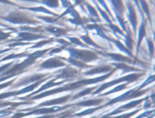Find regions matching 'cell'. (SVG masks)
<instances>
[{
  "mask_svg": "<svg viewBox=\"0 0 155 118\" xmlns=\"http://www.w3.org/2000/svg\"><path fill=\"white\" fill-rule=\"evenodd\" d=\"M117 70V68L115 67L112 70H111L108 73H107L104 75L101 76L99 77H94V78H91V79H81L79 80L76 82H74L72 83H70L68 84H66L64 85L63 87L56 88L53 90H50L48 91H44L43 93H41L39 94H37L36 96H34L29 99V100H36L38 99H41L48 96H50L52 94H54L56 93H59L61 92H64V91H71V90H74L76 89L80 88L81 87H85L88 85L97 83L99 82L104 81L106 79H107L109 77H110L114 73V71Z\"/></svg>",
  "mask_w": 155,
  "mask_h": 118,
  "instance_id": "cell-1",
  "label": "cell"
},
{
  "mask_svg": "<svg viewBox=\"0 0 155 118\" xmlns=\"http://www.w3.org/2000/svg\"><path fill=\"white\" fill-rule=\"evenodd\" d=\"M10 23L14 24H36L39 23V21L31 18L28 15L20 11H12L6 16H0Z\"/></svg>",
  "mask_w": 155,
  "mask_h": 118,
  "instance_id": "cell-2",
  "label": "cell"
},
{
  "mask_svg": "<svg viewBox=\"0 0 155 118\" xmlns=\"http://www.w3.org/2000/svg\"><path fill=\"white\" fill-rule=\"evenodd\" d=\"M145 75V73H133V74H130L128 75L121 77L119 79H114L113 80L111 81L106 82L103 84L99 88H97V90H96V91H94L93 93V95H94L96 94L99 93L101 91L105 90V89L112 87L113 85H115L116 84H118L120 82H133L135 81H137V80H139L140 77H142V76Z\"/></svg>",
  "mask_w": 155,
  "mask_h": 118,
  "instance_id": "cell-3",
  "label": "cell"
},
{
  "mask_svg": "<svg viewBox=\"0 0 155 118\" xmlns=\"http://www.w3.org/2000/svg\"><path fill=\"white\" fill-rule=\"evenodd\" d=\"M67 50L70 53V57L86 62H92L99 58L96 53L88 50L76 49L68 47L67 48Z\"/></svg>",
  "mask_w": 155,
  "mask_h": 118,
  "instance_id": "cell-4",
  "label": "cell"
},
{
  "mask_svg": "<svg viewBox=\"0 0 155 118\" xmlns=\"http://www.w3.org/2000/svg\"><path fill=\"white\" fill-rule=\"evenodd\" d=\"M27 57V59H24L22 62L15 64L12 67L4 71L2 74H0V77H2L10 74H15L16 75L21 74L24 71V70L25 68L35 63L36 60L37 59V58L35 57L32 54V53L28 54Z\"/></svg>",
  "mask_w": 155,
  "mask_h": 118,
  "instance_id": "cell-5",
  "label": "cell"
},
{
  "mask_svg": "<svg viewBox=\"0 0 155 118\" xmlns=\"http://www.w3.org/2000/svg\"><path fill=\"white\" fill-rule=\"evenodd\" d=\"M49 75H50V73H45V74L39 73V74H32V75L25 77L24 78L20 79L18 82H16V84L12 85V88H18V87H20L21 86L26 85H27L30 83H32V82L38 81L39 80H41V79L47 77Z\"/></svg>",
  "mask_w": 155,
  "mask_h": 118,
  "instance_id": "cell-6",
  "label": "cell"
},
{
  "mask_svg": "<svg viewBox=\"0 0 155 118\" xmlns=\"http://www.w3.org/2000/svg\"><path fill=\"white\" fill-rule=\"evenodd\" d=\"M42 38H47V37L41 34H34L28 31H22V32L18 33V35L16 37L17 39H12L11 40L7 41V42H12V41L22 42L24 41H34L39 39H42Z\"/></svg>",
  "mask_w": 155,
  "mask_h": 118,
  "instance_id": "cell-7",
  "label": "cell"
},
{
  "mask_svg": "<svg viewBox=\"0 0 155 118\" xmlns=\"http://www.w3.org/2000/svg\"><path fill=\"white\" fill-rule=\"evenodd\" d=\"M57 73H58L56 77L58 79L61 78H65V79H70V80H71L74 79L76 77H78L79 75V71L73 67H67L65 68H62L61 70H59L57 71Z\"/></svg>",
  "mask_w": 155,
  "mask_h": 118,
  "instance_id": "cell-8",
  "label": "cell"
},
{
  "mask_svg": "<svg viewBox=\"0 0 155 118\" xmlns=\"http://www.w3.org/2000/svg\"><path fill=\"white\" fill-rule=\"evenodd\" d=\"M71 105H68L64 107H53L51 108H42L39 109H35L31 111L28 113H23V117L25 116L31 115V114H50L52 113H54L56 111H61L62 110L65 109L67 107H70Z\"/></svg>",
  "mask_w": 155,
  "mask_h": 118,
  "instance_id": "cell-9",
  "label": "cell"
},
{
  "mask_svg": "<svg viewBox=\"0 0 155 118\" xmlns=\"http://www.w3.org/2000/svg\"><path fill=\"white\" fill-rule=\"evenodd\" d=\"M65 65V63L63 62L61 59H59V57H51L47 59L39 65V67L44 69H51L64 67Z\"/></svg>",
  "mask_w": 155,
  "mask_h": 118,
  "instance_id": "cell-10",
  "label": "cell"
},
{
  "mask_svg": "<svg viewBox=\"0 0 155 118\" xmlns=\"http://www.w3.org/2000/svg\"><path fill=\"white\" fill-rule=\"evenodd\" d=\"M147 99H148V96H147L146 97H144V98H142V99H137V100H136L131 101V102H129V103H128L127 104H125V105H124L122 106H120L117 110H116L115 111H113L110 113L108 114H106V116H104V117L110 116H112V115H114V114H117L119 113L122 112L123 111L131 109V108L137 106L138 105L140 104L142 102H143L144 100H145Z\"/></svg>",
  "mask_w": 155,
  "mask_h": 118,
  "instance_id": "cell-11",
  "label": "cell"
},
{
  "mask_svg": "<svg viewBox=\"0 0 155 118\" xmlns=\"http://www.w3.org/2000/svg\"><path fill=\"white\" fill-rule=\"evenodd\" d=\"M58 79L56 77H55L54 79H51L50 80H49L48 82H47L45 84H44L43 86H42L39 89H38V90H36V91L33 92V93H31V94L25 96V97H22L21 98H19V99H21V100H27L30 97H31V96H33V94H36L38 93H40L41 91H42L43 90H45L47 88H49L50 87H54V86H57V85H61L62 84L67 82V81H69L70 80V79H66V80H62V81H60V82H55L54 81Z\"/></svg>",
  "mask_w": 155,
  "mask_h": 118,
  "instance_id": "cell-12",
  "label": "cell"
},
{
  "mask_svg": "<svg viewBox=\"0 0 155 118\" xmlns=\"http://www.w3.org/2000/svg\"><path fill=\"white\" fill-rule=\"evenodd\" d=\"M71 97H72L71 94H68V95L64 96L63 97H61L59 98H56L54 99L47 100V101L43 102L39 104L37 107H36V108L41 107H47V106H51V105L61 104L62 103H65L68 100H70Z\"/></svg>",
  "mask_w": 155,
  "mask_h": 118,
  "instance_id": "cell-13",
  "label": "cell"
},
{
  "mask_svg": "<svg viewBox=\"0 0 155 118\" xmlns=\"http://www.w3.org/2000/svg\"><path fill=\"white\" fill-rule=\"evenodd\" d=\"M113 69V67L110 65H101V66H98L97 67L91 68L84 72L83 74L85 76H90V75H94L96 74L105 73L110 71Z\"/></svg>",
  "mask_w": 155,
  "mask_h": 118,
  "instance_id": "cell-14",
  "label": "cell"
},
{
  "mask_svg": "<svg viewBox=\"0 0 155 118\" xmlns=\"http://www.w3.org/2000/svg\"><path fill=\"white\" fill-rule=\"evenodd\" d=\"M128 7L129 10V15L128 18L130 20V22L131 23V25L133 28V34L134 35L136 34V28H137V15L135 11L134 8L132 4L130 2H128Z\"/></svg>",
  "mask_w": 155,
  "mask_h": 118,
  "instance_id": "cell-15",
  "label": "cell"
},
{
  "mask_svg": "<svg viewBox=\"0 0 155 118\" xmlns=\"http://www.w3.org/2000/svg\"><path fill=\"white\" fill-rule=\"evenodd\" d=\"M97 53H100L101 54H102L105 56H107L110 57L111 59L117 61V62H127V63H131L132 59L130 57H128L127 56H124L121 54L119 53H102L101 51H97Z\"/></svg>",
  "mask_w": 155,
  "mask_h": 118,
  "instance_id": "cell-16",
  "label": "cell"
},
{
  "mask_svg": "<svg viewBox=\"0 0 155 118\" xmlns=\"http://www.w3.org/2000/svg\"><path fill=\"white\" fill-rule=\"evenodd\" d=\"M104 101V99H88L86 100H83L81 102H79L78 103H76L74 104L71 105V106L73 105H76L78 107H91V106H96L99 105L101 103H102Z\"/></svg>",
  "mask_w": 155,
  "mask_h": 118,
  "instance_id": "cell-17",
  "label": "cell"
},
{
  "mask_svg": "<svg viewBox=\"0 0 155 118\" xmlns=\"http://www.w3.org/2000/svg\"><path fill=\"white\" fill-rule=\"evenodd\" d=\"M112 65H114L117 69H120L122 70V73L121 74H124L126 73H128V72H131V71H138V72H140L142 70L139 69V68H137L133 67H131L128 65L124 63H112Z\"/></svg>",
  "mask_w": 155,
  "mask_h": 118,
  "instance_id": "cell-18",
  "label": "cell"
},
{
  "mask_svg": "<svg viewBox=\"0 0 155 118\" xmlns=\"http://www.w3.org/2000/svg\"><path fill=\"white\" fill-rule=\"evenodd\" d=\"M111 1L114 9L117 12V16H120V18L122 17L125 11V7L122 2V0H111Z\"/></svg>",
  "mask_w": 155,
  "mask_h": 118,
  "instance_id": "cell-19",
  "label": "cell"
},
{
  "mask_svg": "<svg viewBox=\"0 0 155 118\" xmlns=\"http://www.w3.org/2000/svg\"><path fill=\"white\" fill-rule=\"evenodd\" d=\"M45 30L49 33L54 34L56 36H61L62 35H65L67 33L68 30L65 28H59L56 27H45Z\"/></svg>",
  "mask_w": 155,
  "mask_h": 118,
  "instance_id": "cell-20",
  "label": "cell"
},
{
  "mask_svg": "<svg viewBox=\"0 0 155 118\" xmlns=\"http://www.w3.org/2000/svg\"><path fill=\"white\" fill-rule=\"evenodd\" d=\"M60 58L62 59H64V60L66 61L67 62H68V63L72 64L73 65H74L78 68H89V67H91L93 66L91 65H87L86 64H85L84 62L79 61V60H78V59H74V58H72V57H69L68 59H66V58H64V57H59Z\"/></svg>",
  "mask_w": 155,
  "mask_h": 118,
  "instance_id": "cell-21",
  "label": "cell"
},
{
  "mask_svg": "<svg viewBox=\"0 0 155 118\" xmlns=\"http://www.w3.org/2000/svg\"><path fill=\"white\" fill-rule=\"evenodd\" d=\"M136 89V88H134L133 89H131V90H130L129 91L125 92V93H124L123 94L117 97H115L113 99L111 100L110 101L108 102L107 103H106L105 105H103V107H106V106H108V105H113L114 103H116L118 102H121V101H124L125 98L133 91Z\"/></svg>",
  "mask_w": 155,
  "mask_h": 118,
  "instance_id": "cell-22",
  "label": "cell"
},
{
  "mask_svg": "<svg viewBox=\"0 0 155 118\" xmlns=\"http://www.w3.org/2000/svg\"><path fill=\"white\" fill-rule=\"evenodd\" d=\"M146 24H145V21H143L140 28H139V35H138V41H137V51L136 53H137L140 45L142 42V39H143V38L146 35Z\"/></svg>",
  "mask_w": 155,
  "mask_h": 118,
  "instance_id": "cell-23",
  "label": "cell"
},
{
  "mask_svg": "<svg viewBox=\"0 0 155 118\" xmlns=\"http://www.w3.org/2000/svg\"><path fill=\"white\" fill-rule=\"evenodd\" d=\"M137 88V87H136ZM136 88V89L134 90H133L125 99L124 101L125 100H130L131 99H133V98H135V97H140V96H143V94H146L147 92H148L151 88H149L148 89H145V90H137Z\"/></svg>",
  "mask_w": 155,
  "mask_h": 118,
  "instance_id": "cell-24",
  "label": "cell"
},
{
  "mask_svg": "<svg viewBox=\"0 0 155 118\" xmlns=\"http://www.w3.org/2000/svg\"><path fill=\"white\" fill-rule=\"evenodd\" d=\"M99 86L98 85H96V86H94V87H90V88H87L84 90H83L82 91L78 93L77 94H76L74 96H72L70 99L71 100H76L78 98H80V97H82L84 96H86L87 94H90L94 89H96V88H97Z\"/></svg>",
  "mask_w": 155,
  "mask_h": 118,
  "instance_id": "cell-25",
  "label": "cell"
},
{
  "mask_svg": "<svg viewBox=\"0 0 155 118\" xmlns=\"http://www.w3.org/2000/svg\"><path fill=\"white\" fill-rule=\"evenodd\" d=\"M87 28L90 29V30H93L95 29L97 31V33L98 35H99L101 37H102V38L106 39L108 41H110L111 38H109L104 32V31L102 30V29L101 28V27L97 25V24H90V25H87Z\"/></svg>",
  "mask_w": 155,
  "mask_h": 118,
  "instance_id": "cell-26",
  "label": "cell"
},
{
  "mask_svg": "<svg viewBox=\"0 0 155 118\" xmlns=\"http://www.w3.org/2000/svg\"><path fill=\"white\" fill-rule=\"evenodd\" d=\"M110 41H112L113 43H114V44L116 45V46H117V47L122 51H123L124 53L128 54L130 56H131V57H134V56L133 55L132 53L130 51V50H129L127 48H126L119 40L117 39H111Z\"/></svg>",
  "mask_w": 155,
  "mask_h": 118,
  "instance_id": "cell-27",
  "label": "cell"
},
{
  "mask_svg": "<svg viewBox=\"0 0 155 118\" xmlns=\"http://www.w3.org/2000/svg\"><path fill=\"white\" fill-rule=\"evenodd\" d=\"M81 38L88 45H90L93 46L94 47L96 48H99V49H103V47H102L101 46L99 45L98 44H97L94 41H93V39H91V38L89 36L88 34H85V35H82L81 36Z\"/></svg>",
  "mask_w": 155,
  "mask_h": 118,
  "instance_id": "cell-28",
  "label": "cell"
},
{
  "mask_svg": "<svg viewBox=\"0 0 155 118\" xmlns=\"http://www.w3.org/2000/svg\"><path fill=\"white\" fill-rule=\"evenodd\" d=\"M28 55V53H25V52H23L21 53H12L10 54L9 55L3 57L2 59H0V62H3V61H5L7 60H9V59H18V58H21V57H26Z\"/></svg>",
  "mask_w": 155,
  "mask_h": 118,
  "instance_id": "cell-29",
  "label": "cell"
},
{
  "mask_svg": "<svg viewBox=\"0 0 155 118\" xmlns=\"http://www.w3.org/2000/svg\"><path fill=\"white\" fill-rule=\"evenodd\" d=\"M130 84V82H127V83H125V84H121V85H119L117 87H116L115 88H114L113 89H112L111 90L105 93H104L102 94H101V96H106V95H108V94H110L111 93H116V92H118V91H122L123 90H125V88H127V85Z\"/></svg>",
  "mask_w": 155,
  "mask_h": 118,
  "instance_id": "cell-30",
  "label": "cell"
},
{
  "mask_svg": "<svg viewBox=\"0 0 155 118\" xmlns=\"http://www.w3.org/2000/svg\"><path fill=\"white\" fill-rule=\"evenodd\" d=\"M104 107L103 105L102 106H100V107H95V108H89L88 110H84L79 113H77L75 114V116H86V115H88V114H91L93 113H94L96 111H97L99 109H101L102 108Z\"/></svg>",
  "mask_w": 155,
  "mask_h": 118,
  "instance_id": "cell-31",
  "label": "cell"
},
{
  "mask_svg": "<svg viewBox=\"0 0 155 118\" xmlns=\"http://www.w3.org/2000/svg\"><path fill=\"white\" fill-rule=\"evenodd\" d=\"M31 103L30 102H2L0 101V107H8V106H11L13 108L16 107L22 104H28Z\"/></svg>",
  "mask_w": 155,
  "mask_h": 118,
  "instance_id": "cell-32",
  "label": "cell"
},
{
  "mask_svg": "<svg viewBox=\"0 0 155 118\" xmlns=\"http://www.w3.org/2000/svg\"><path fill=\"white\" fill-rule=\"evenodd\" d=\"M125 44L129 50H133V39L129 32H127V34L125 36Z\"/></svg>",
  "mask_w": 155,
  "mask_h": 118,
  "instance_id": "cell-33",
  "label": "cell"
},
{
  "mask_svg": "<svg viewBox=\"0 0 155 118\" xmlns=\"http://www.w3.org/2000/svg\"><path fill=\"white\" fill-rule=\"evenodd\" d=\"M54 39L53 38H51V39H47V40H42V41H41L37 43H36L34 45L30 47V48H39V47H41L42 46L44 45H46L47 44H49V43H51V42L54 41Z\"/></svg>",
  "mask_w": 155,
  "mask_h": 118,
  "instance_id": "cell-34",
  "label": "cell"
},
{
  "mask_svg": "<svg viewBox=\"0 0 155 118\" xmlns=\"http://www.w3.org/2000/svg\"><path fill=\"white\" fill-rule=\"evenodd\" d=\"M67 39L71 42V44H74L76 45H80L82 47H85V48H88L87 45H85V44H84L82 42H81L80 41L79 39L75 38V37H67Z\"/></svg>",
  "mask_w": 155,
  "mask_h": 118,
  "instance_id": "cell-35",
  "label": "cell"
},
{
  "mask_svg": "<svg viewBox=\"0 0 155 118\" xmlns=\"http://www.w3.org/2000/svg\"><path fill=\"white\" fill-rule=\"evenodd\" d=\"M42 2L52 8H56L59 7L58 0H42Z\"/></svg>",
  "mask_w": 155,
  "mask_h": 118,
  "instance_id": "cell-36",
  "label": "cell"
},
{
  "mask_svg": "<svg viewBox=\"0 0 155 118\" xmlns=\"http://www.w3.org/2000/svg\"><path fill=\"white\" fill-rule=\"evenodd\" d=\"M22 8H25V9H27V10H33V11H42L44 13H47L48 14H51V15H55L54 13L51 12L50 11H48L47 9L43 7H35V8H24V7H21Z\"/></svg>",
  "mask_w": 155,
  "mask_h": 118,
  "instance_id": "cell-37",
  "label": "cell"
},
{
  "mask_svg": "<svg viewBox=\"0 0 155 118\" xmlns=\"http://www.w3.org/2000/svg\"><path fill=\"white\" fill-rule=\"evenodd\" d=\"M154 75L153 74L152 76H150L140 87H137L136 89H137V90H141L143 87H145L146 85H148L150 83H151V82H154Z\"/></svg>",
  "mask_w": 155,
  "mask_h": 118,
  "instance_id": "cell-38",
  "label": "cell"
},
{
  "mask_svg": "<svg viewBox=\"0 0 155 118\" xmlns=\"http://www.w3.org/2000/svg\"><path fill=\"white\" fill-rule=\"evenodd\" d=\"M147 44H148V48H149V52H150V55L151 57H153L154 56V44H153V41L147 38Z\"/></svg>",
  "mask_w": 155,
  "mask_h": 118,
  "instance_id": "cell-39",
  "label": "cell"
},
{
  "mask_svg": "<svg viewBox=\"0 0 155 118\" xmlns=\"http://www.w3.org/2000/svg\"><path fill=\"white\" fill-rule=\"evenodd\" d=\"M16 96V91L1 93L0 94V100L4 99L5 98H8L11 96Z\"/></svg>",
  "mask_w": 155,
  "mask_h": 118,
  "instance_id": "cell-40",
  "label": "cell"
},
{
  "mask_svg": "<svg viewBox=\"0 0 155 118\" xmlns=\"http://www.w3.org/2000/svg\"><path fill=\"white\" fill-rule=\"evenodd\" d=\"M85 5H87V7L88 10V11H90V14L93 16H95L97 18H99V16L97 15V13L96 11V10L94 9V8L93 7H92L91 5H90L89 4H85Z\"/></svg>",
  "mask_w": 155,
  "mask_h": 118,
  "instance_id": "cell-41",
  "label": "cell"
},
{
  "mask_svg": "<svg viewBox=\"0 0 155 118\" xmlns=\"http://www.w3.org/2000/svg\"><path fill=\"white\" fill-rule=\"evenodd\" d=\"M140 111V109H137L136 110V111H134L133 112H130V113H127V114H122V115H120V116H118L116 117L117 118H123V117H131L133 116H134L135 114H136L138 111Z\"/></svg>",
  "mask_w": 155,
  "mask_h": 118,
  "instance_id": "cell-42",
  "label": "cell"
},
{
  "mask_svg": "<svg viewBox=\"0 0 155 118\" xmlns=\"http://www.w3.org/2000/svg\"><path fill=\"white\" fill-rule=\"evenodd\" d=\"M140 3H141V5H142V7L143 9V11L145 12V13L147 14V16L149 17V8H148V6L146 2V1L145 0H140Z\"/></svg>",
  "mask_w": 155,
  "mask_h": 118,
  "instance_id": "cell-43",
  "label": "cell"
},
{
  "mask_svg": "<svg viewBox=\"0 0 155 118\" xmlns=\"http://www.w3.org/2000/svg\"><path fill=\"white\" fill-rule=\"evenodd\" d=\"M108 27H109L113 31H114V32H116V33H119V34H122V35H124V33H122V31H121V30H120V28H119L117 26H116V25H114V24H112L111 23L110 24L108 25Z\"/></svg>",
  "mask_w": 155,
  "mask_h": 118,
  "instance_id": "cell-44",
  "label": "cell"
},
{
  "mask_svg": "<svg viewBox=\"0 0 155 118\" xmlns=\"http://www.w3.org/2000/svg\"><path fill=\"white\" fill-rule=\"evenodd\" d=\"M28 44H30V43H29V42H18H18H15L8 44L6 46H7L8 47H10V48H12V47H15L18 46V45H28Z\"/></svg>",
  "mask_w": 155,
  "mask_h": 118,
  "instance_id": "cell-45",
  "label": "cell"
},
{
  "mask_svg": "<svg viewBox=\"0 0 155 118\" xmlns=\"http://www.w3.org/2000/svg\"><path fill=\"white\" fill-rule=\"evenodd\" d=\"M12 32H8V33H5L4 31L0 32V41H4L9 38L11 36V34Z\"/></svg>",
  "mask_w": 155,
  "mask_h": 118,
  "instance_id": "cell-46",
  "label": "cell"
},
{
  "mask_svg": "<svg viewBox=\"0 0 155 118\" xmlns=\"http://www.w3.org/2000/svg\"><path fill=\"white\" fill-rule=\"evenodd\" d=\"M55 41H56V42H58V43L62 44V45H63V47H66L67 46L70 45H71V42H68V41H65V40L64 39H56Z\"/></svg>",
  "mask_w": 155,
  "mask_h": 118,
  "instance_id": "cell-47",
  "label": "cell"
},
{
  "mask_svg": "<svg viewBox=\"0 0 155 118\" xmlns=\"http://www.w3.org/2000/svg\"><path fill=\"white\" fill-rule=\"evenodd\" d=\"M65 48L64 47H58V48H52L50 51V53L49 54H54V53H59L61 51H62V50Z\"/></svg>",
  "mask_w": 155,
  "mask_h": 118,
  "instance_id": "cell-48",
  "label": "cell"
},
{
  "mask_svg": "<svg viewBox=\"0 0 155 118\" xmlns=\"http://www.w3.org/2000/svg\"><path fill=\"white\" fill-rule=\"evenodd\" d=\"M14 62H15V61H12V62H8V63H7V64H4V65L1 66V67H0V73L2 72V71H5L7 68H8V67H10Z\"/></svg>",
  "mask_w": 155,
  "mask_h": 118,
  "instance_id": "cell-49",
  "label": "cell"
},
{
  "mask_svg": "<svg viewBox=\"0 0 155 118\" xmlns=\"http://www.w3.org/2000/svg\"><path fill=\"white\" fill-rule=\"evenodd\" d=\"M15 80H16V78H15V79H12V80H10V81H8V82H7L3 83V84H0V90L3 89V88H6L7 87H8V86L10 85Z\"/></svg>",
  "mask_w": 155,
  "mask_h": 118,
  "instance_id": "cell-50",
  "label": "cell"
},
{
  "mask_svg": "<svg viewBox=\"0 0 155 118\" xmlns=\"http://www.w3.org/2000/svg\"><path fill=\"white\" fill-rule=\"evenodd\" d=\"M17 75H16L15 74H8V75H6V76H2V77H0V82H2V81H4L9 78H12L14 76H16Z\"/></svg>",
  "mask_w": 155,
  "mask_h": 118,
  "instance_id": "cell-51",
  "label": "cell"
},
{
  "mask_svg": "<svg viewBox=\"0 0 155 118\" xmlns=\"http://www.w3.org/2000/svg\"><path fill=\"white\" fill-rule=\"evenodd\" d=\"M154 111V110H151V111H146L145 113H143L142 114L138 116L137 117H147L150 114H151L152 113H153Z\"/></svg>",
  "mask_w": 155,
  "mask_h": 118,
  "instance_id": "cell-52",
  "label": "cell"
},
{
  "mask_svg": "<svg viewBox=\"0 0 155 118\" xmlns=\"http://www.w3.org/2000/svg\"><path fill=\"white\" fill-rule=\"evenodd\" d=\"M0 2L7 4H10V5H16V4H15L14 2L10 1V0H0Z\"/></svg>",
  "mask_w": 155,
  "mask_h": 118,
  "instance_id": "cell-53",
  "label": "cell"
},
{
  "mask_svg": "<svg viewBox=\"0 0 155 118\" xmlns=\"http://www.w3.org/2000/svg\"><path fill=\"white\" fill-rule=\"evenodd\" d=\"M145 105H144V108L143 109H146V108H148L149 107H150L151 106V102L150 100H148V99H146L145 100Z\"/></svg>",
  "mask_w": 155,
  "mask_h": 118,
  "instance_id": "cell-54",
  "label": "cell"
},
{
  "mask_svg": "<svg viewBox=\"0 0 155 118\" xmlns=\"http://www.w3.org/2000/svg\"><path fill=\"white\" fill-rule=\"evenodd\" d=\"M12 50V48H6V49H2V50H0V54H3L5 53L7 51H8L10 50Z\"/></svg>",
  "mask_w": 155,
  "mask_h": 118,
  "instance_id": "cell-55",
  "label": "cell"
},
{
  "mask_svg": "<svg viewBox=\"0 0 155 118\" xmlns=\"http://www.w3.org/2000/svg\"><path fill=\"white\" fill-rule=\"evenodd\" d=\"M21 1H33V2H37L38 0H21Z\"/></svg>",
  "mask_w": 155,
  "mask_h": 118,
  "instance_id": "cell-56",
  "label": "cell"
},
{
  "mask_svg": "<svg viewBox=\"0 0 155 118\" xmlns=\"http://www.w3.org/2000/svg\"><path fill=\"white\" fill-rule=\"evenodd\" d=\"M4 30V29H2V28H0V32H1V31H2V30Z\"/></svg>",
  "mask_w": 155,
  "mask_h": 118,
  "instance_id": "cell-57",
  "label": "cell"
},
{
  "mask_svg": "<svg viewBox=\"0 0 155 118\" xmlns=\"http://www.w3.org/2000/svg\"><path fill=\"white\" fill-rule=\"evenodd\" d=\"M2 56H3V55H2ZM2 56V55H1V56H0V58H1V57Z\"/></svg>",
  "mask_w": 155,
  "mask_h": 118,
  "instance_id": "cell-58",
  "label": "cell"
},
{
  "mask_svg": "<svg viewBox=\"0 0 155 118\" xmlns=\"http://www.w3.org/2000/svg\"><path fill=\"white\" fill-rule=\"evenodd\" d=\"M0 44H1V42H0Z\"/></svg>",
  "mask_w": 155,
  "mask_h": 118,
  "instance_id": "cell-59",
  "label": "cell"
}]
</instances>
